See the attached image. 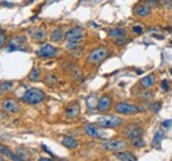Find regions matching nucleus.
<instances>
[{
	"label": "nucleus",
	"instance_id": "obj_1",
	"mask_svg": "<svg viewBox=\"0 0 172 161\" xmlns=\"http://www.w3.org/2000/svg\"><path fill=\"white\" fill-rule=\"evenodd\" d=\"M44 99H45V92L40 88H29L21 96V100L27 104H38Z\"/></svg>",
	"mask_w": 172,
	"mask_h": 161
},
{
	"label": "nucleus",
	"instance_id": "obj_2",
	"mask_svg": "<svg viewBox=\"0 0 172 161\" xmlns=\"http://www.w3.org/2000/svg\"><path fill=\"white\" fill-rule=\"evenodd\" d=\"M107 55H109V49H107V48H105V46L95 48V49L93 52H90V54L87 55L86 62L89 63V65H98L103 59H106Z\"/></svg>",
	"mask_w": 172,
	"mask_h": 161
},
{
	"label": "nucleus",
	"instance_id": "obj_3",
	"mask_svg": "<svg viewBox=\"0 0 172 161\" xmlns=\"http://www.w3.org/2000/svg\"><path fill=\"white\" fill-rule=\"evenodd\" d=\"M125 123L122 118H119L117 115H106L98 119L97 124L101 128H118L119 126Z\"/></svg>",
	"mask_w": 172,
	"mask_h": 161
},
{
	"label": "nucleus",
	"instance_id": "obj_4",
	"mask_svg": "<svg viewBox=\"0 0 172 161\" xmlns=\"http://www.w3.org/2000/svg\"><path fill=\"white\" fill-rule=\"evenodd\" d=\"M115 112L119 115H137L141 111V107L137 104H131L127 102H118L115 104Z\"/></svg>",
	"mask_w": 172,
	"mask_h": 161
},
{
	"label": "nucleus",
	"instance_id": "obj_5",
	"mask_svg": "<svg viewBox=\"0 0 172 161\" xmlns=\"http://www.w3.org/2000/svg\"><path fill=\"white\" fill-rule=\"evenodd\" d=\"M127 141L123 139H114V140H109L102 144V149L109 151V152H119V151H125L127 148Z\"/></svg>",
	"mask_w": 172,
	"mask_h": 161
},
{
	"label": "nucleus",
	"instance_id": "obj_6",
	"mask_svg": "<svg viewBox=\"0 0 172 161\" xmlns=\"http://www.w3.org/2000/svg\"><path fill=\"white\" fill-rule=\"evenodd\" d=\"M0 107H2V110L4 112H7V114H17L20 111V106H19L17 100H15L12 98L3 99L2 103H0Z\"/></svg>",
	"mask_w": 172,
	"mask_h": 161
},
{
	"label": "nucleus",
	"instance_id": "obj_7",
	"mask_svg": "<svg viewBox=\"0 0 172 161\" xmlns=\"http://www.w3.org/2000/svg\"><path fill=\"white\" fill-rule=\"evenodd\" d=\"M37 55L38 57H42V58H52V57H56L58 54V49L50 44H44L41 48L37 49Z\"/></svg>",
	"mask_w": 172,
	"mask_h": 161
},
{
	"label": "nucleus",
	"instance_id": "obj_8",
	"mask_svg": "<svg viewBox=\"0 0 172 161\" xmlns=\"http://www.w3.org/2000/svg\"><path fill=\"white\" fill-rule=\"evenodd\" d=\"M123 136H125L126 139H135V138H139V136L143 135V128L141 126H138V124H130V126H127L125 130H123Z\"/></svg>",
	"mask_w": 172,
	"mask_h": 161
},
{
	"label": "nucleus",
	"instance_id": "obj_9",
	"mask_svg": "<svg viewBox=\"0 0 172 161\" xmlns=\"http://www.w3.org/2000/svg\"><path fill=\"white\" fill-rule=\"evenodd\" d=\"M85 36V30L83 28L81 27H75V28H71L65 33V38L66 41H79V40L83 38Z\"/></svg>",
	"mask_w": 172,
	"mask_h": 161
},
{
	"label": "nucleus",
	"instance_id": "obj_10",
	"mask_svg": "<svg viewBox=\"0 0 172 161\" xmlns=\"http://www.w3.org/2000/svg\"><path fill=\"white\" fill-rule=\"evenodd\" d=\"M99 126L98 124H93V123H87L85 126V134L87 136H90V138H94V139H101V138H105V132H102L101 130L98 128Z\"/></svg>",
	"mask_w": 172,
	"mask_h": 161
},
{
	"label": "nucleus",
	"instance_id": "obj_11",
	"mask_svg": "<svg viewBox=\"0 0 172 161\" xmlns=\"http://www.w3.org/2000/svg\"><path fill=\"white\" fill-rule=\"evenodd\" d=\"M111 103H113V99H111L110 95H103L102 98L98 99V104H97V108L98 111L101 112H106L111 108Z\"/></svg>",
	"mask_w": 172,
	"mask_h": 161
},
{
	"label": "nucleus",
	"instance_id": "obj_12",
	"mask_svg": "<svg viewBox=\"0 0 172 161\" xmlns=\"http://www.w3.org/2000/svg\"><path fill=\"white\" fill-rule=\"evenodd\" d=\"M134 13L139 16V17H148L151 15V7H148L146 3L138 4V5H135V8H134Z\"/></svg>",
	"mask_w": 172,
	"mask_h": 161
},
{
	"label": "nucleus",
	"instance_id": "obj_13",
	"mask_svg": "<svg viewBox=\"0 0 172 161\" xmlns=\"http://www.w3.org/2000/svg\"><path fill=\"white\" fill-rule=\"evenodd\" d=\"M31 37L37 42H44L46 40V32H45V29H42L40 27L35 28V29L31 30Z\"/></svg>",
	"mask_w": 172,
	"mask_h": 161
},
{
	"label": "nucleus",
	"instance_id": "obj_14",
	"mask_svg": "<svg viewBox=\"0 0 172 161\" xmlns=\"http://www.w3.org/2000/svg\"><path fill=\"white\" fill-rule=\"evenodd\" d=\"M107 36L109 38H113V40H117V38H121V37H126L127 36V30L125 28H113L107 32Z\"/></svg>",
	"mask_w": 172,
	"mask_h": 161
},
{
	"label": "nucleus",
	"instance_id": "obj_15",
	"mask_svg": "<svg viewBox=\"0 0 172 161\" xmlns=\"http://www.w3.org/2000/svg\"><path fill=\"white\" fill-rule=\"evenodd\" d=\"M65 114H66V118H69V119L77 118V116L79 115V104H78V103L70 104V106L66 108Z\"/></svg>",
	"mask_w": 172,
	"mask_h": 161
},
{
	"label": "nucleus",
	"instance_id": "obj_16",
	"mask_svg": "<svg viewBox=\"0 0 172 161\" xmlns=\"http://www.w3.org/2000/svg\"><path fill=\"white\" fill-rule=\"evenodd\" d=\"M155 80H156V77H155V74H148L146 75V77H143L141 79V86L145 87V88H148V87H152L155 84Z\"/></svg>",
	"mask_w": 172,
	"mask_h": 161
},
{
	"label": "nucleus",
	"instance_id": "obj_17",
	"mask_svg": "<svg viewBox=\"0 0 172 161\" xmlns=\"http://www.w3.org/2000/svg\"><path fill=\"white\" fill-rule=\"evenodd\" d=\"M115 159L121 160V161H135L137 157L131 153V152H126V151H119L117 152V155H115Z\"/></svg>",
	"mask_w": 172,
	"mask_h": 161
},
{
	"label": "nucleus",
	"instance_id": "obj_18",
	"mask_svg": "<svg viewBox=\"0 0 172 161\" xmlns=\"http://www.w3.org/2000/svg\"><path fill=\"white\" fill-rule=\"evenodd\" d=\"M57 82H58V78L54 73H46L45 77H44V83L49 87H54L57 84Z\"/></svg>",
	"mask_w": 172,
	"mask_h": 161
},
{
	"label": "nucleus",
	"instance_id": "obj_19",
	"mask_svg": "<svg viewBox=\"0 0 172 161\" xmlns=\"http://www.w3.org/2000/svg\"><path fill=\"white\" fill-rule=\"evenodd\" d=\"M62 145L69 148V149H74V148L78 147V141L75 140L74 138H71V136H65V138L62 139Z\"/></svg>",
	"mask_w": 172,
	"mask_h": 161
},
{
	"label": "nucleus",
	"instance_id": "obj_20",
	"mask_svg": "<svg viewBox=\"0 0 172 161\" xmlns=\"http://www.w3.org/2000/svg\"><path fill=\"white\" fill-rule=\"evenodd\" d=\"M24 38L23 37H16L15 40H12L8 45V50L9 52H13V50H24L23 49V45H20V42H23Z\"/></svg>",
	"mask_w": 172,
	"mask_h": 161
},
{
	"label": "nucleus",
	"instance_id": "obj_21",
	"mask_svg": "<svg viewBox=\"0 0 172 161\" xmlns=\"http://www.w3.org/2000/svg\"><path fill=\"white\" fill-rule=\"evenodd\" d=\"M64 38V33L61 28H54L50 33V41L52 42H60Z\"/></svg>",
	"mask_w": 172,
	"mask_h": 161
},
{
	"label": "nucleus",
	"instance_id": "obj_22",
	"mask_svg": "<svg viewBox=\"0 0 172 161\" xmlns=\"http://www.w3.org/2000/svg\"><path fill=\"white\" fill-rule=\"evenodd\" d=\"M40 78H41V70L38 69V67H33L32 71L28 75V79L31 80V82H38Z\"/></svg>",
	"mask_w": 172,
	"mask_h": 161
},
{
	"label": "nucleus",
	"instance_id": "obj_23",
	"mask_svg": "<svg viewBox=\"0 0 172 161\" xmlns=\"http://www.w3.org/2000/svg\"><path fill=\"white\" fill-rule=\"evenodd\" d=\"M0 153L4 155L8 159H11V160H16L15 153H12V151L9 149V148H7L5 145H3V144H0Z\"/></svg>",
	"mask_w": 172,
	"mask_h": 161
},
{
	"label": "nucleus",
	"instance_id": "obj_24",
	"mask_svg": "<svg viewBox=\"0 0 172 161\" xmlns=\"http://www.w3.org/2000/svg\"><path fill=\"white\" fill-rule=\"evenodd\" d=\"M15 156H16V160H28V159H29L28 152L21 149V148H19V149L15 151Z\"/></svg>",
	"mask_w": 172,
	"mask_h": 161
},
{
	"label": "nucleus",
	"instance_id": "obj_25",
	"mask_svg": "<svg viewBox=\"0 0 172 161\" xmlns=\"http://www.w3.org/2000/svg\"><path fill=\"white\" fill-rule=\"evenodd\" d=\"M131 145H133L134 148H143L146 145L145 140L142 139V136H139V138H135V139H131Z\"/></svg>",
	"mask_w": 172,
	"mask_h": 161
},
{
	"label": "nucleus",
	"instance_id": "obj_26",
	"mask_svg": "<svg viewBox=\"0 0 172 161\" xmlns=\"http://www.w3.org/2000/svg\"><path fill=\"white\" fill-rule=\"evenodd\" d=\"M81 42H82V40H79V41H66L65 48L68 50H75L79 48V44Z\"/></svg>",
	"mask_w": 172,
	"mask_h": 161
},
{
	"label": "nucleus",
	"instance_id": "obj_27",
	"mask_svg": "<svg viewBox=\"0 0 172 161\" xmlns=\"http://www.w3.org/2000/svg\"><path fill=\"white\" fill-rule=\"evenodd\" d=\"M160 108H162V103H160V102H154V103L150 106L151 112H155V114H158V112L160 111Z\"/></svg>",
	"mask_w": 172,
	"mask_h": 161
},
{
	"label": "nucleus",
	"instance_id": "obj_28",
	"mask_svg": "<svg viewBox=\"0 0 172 161\" xmlns=\"http://www.w3.org/2000/svg\"><path fill=\"white\" fill-rule=\"evenodd\" d=\"M163 138H164V134H163V131H162V130H159V131L156 132V135H155V138H154V144L159 143Z\"/></svg>",
	"mask_w": 172,
	"mask_h": 161
},
{
	"label": "nucleus",
	"instance_id": "obj_29",
	"mask_svg": "<svg viewBox=\"0 0 172 161\" xmlns=\"http://www.w3.org/2000/svg\"><path fill=\"white\" fill-rule=\"evenodd\" d=\"M133 32L135 34H142L143 32H145V28H143L142 25H134L133 27Z\"/></svg>",
	"mask_w": 172,
	"mask_h": 161
},
{
	"label": "nucleus",
	"instance_id": "obj_30",
	"mask_svg": "<svg viewBox=\"0 0 172 161\" xmlns=\"http://www.w3.org/2000/svg\"><path fill=\"white\" fill-rule=\"evenodd\" d=\"M170 88H171L170 82H168L167 79H163V80H162V90H163V91H170Z\"/></svg>",
	"mask_w": 172,
	"mask_h": 161
},
{
	"label": "nucleus",
	"instance_id": "obj_31",
	"mask_svg": "<svg viewBox=\"0 0 172 161\" xmlns=\"http://www.w3.org/2000/svg\"><path fill=\"white\" fill-rule=\"evenodd\" d=\"M115 41V45H118V46H122V45H125V44L127 42V38L126 37H121V38H117V40H114Z\"/></svg>",
	"mask_w": 172,
	"mask_h": 161
},
{
	"label": "nucleus",
	"instance_id": "obj_32",
	"mask_svg": "<svg viewBox=\"0 0 172 161\" xmlns=\"http://www.w3.org/2000/svg\"><path fill=\"white\" fill-rule=\"evenodd\" d=\"M0 86H2L3 90H9L12 87V82H3V83H0Z\"/></svg>",
	"mask_w": 172,
	"mask_h": 161
},
{
	"label": "nucleus",
	"instance_id": "obj_33",
	"mask_svg": "<svg viewBox=\"0 0 172 161\" xmlns=\"http://www.w3.org/2000/svg\"><path fill=\"white\" fill-rule=\"evenodd\" d=\"M146 4H147L148 7H151V8H152V7H158V5H159V3L156 2V0H147Z\"/></svg>",
	"mask_w": 172,
	"mask_h": 161
},
{
	"label": "nucleus",
	"instance_id": "obj_34",
	"mask_svg": "<svg viewBox=\"0 0 172 161\" xmlns=\"http://www.w3.org/2000/svg\"><path fill=\"white\" fill-rule=\"evenodd\" d=\"M94 100H95V96H90L89 99H87V106L89 107H94Z\"/></svg>",
	"mask_w": 172,
	"mask_h": 161
},
{
	"label": "nucleus",
	"instance_id": "obj_35",
	"mask_svg": "<svg viewBox=\"0 0 172 161\" xmlns=\"http://www.w3.org/2000/svg\"><path fill=\"white\" fill-rule=\"evenodd\" d=\"M4 42H5V34L0 33V49H2V48H3Z\"/></svg>",
	"mask_w": 172,
	"mask_h": 161
},
{
	"label": "nucleus",
	"instance_id": "obj_36",
	"mask_svg": "<svg viewBox=\"0 0 172 161\" xmlns=\"http://www.w3.org/2000/svg\"><path fill=\"white\" fill-rule=\"evenodd\" d=\"M163 5L167 7V8H171L172 7V0H163Z\"/></svg>",
	"mask_w": 172,
	"mask_h": 161
},
{
	"label": "nucleus",
	"instance_id": "obj_37",
	"mask_svg": "<svg viewBox=\"0 0 172 161\" xmlns=\"http://www.w3.org/2000/svg\"><path fill=\"white\" fill-rule=\"evenodd\" d=\"M171 120H164V122H163V127L164 128H168V127H171Z\"/></svg>",
	"mask_w": 172,
	"mask_h": 161
},
{
	"label": "nucleus",
	"instance_id": "obj_38",
	"mask_svg": "<svg viewBox=\"0 0 172 161\" xmlns=\"http://www.w3.org/2000/svg\"><path fill=\"white\" fill-rule=\"evenodd\" d=\"M0 4H2V5H9V7H12V4L11 3H7V2H2Z\"/></svg>",
	"mask_w": 172,
	"mask_h": 161
},
{
	"label": "nucleus",
	"instance_id": "obj_39",
	"mask_svg": "<svg viewBox=\"0 0 172 161\" xmlns=\"http://www.w3.org/2000/svg\"><path fill=\"white\" fill-rule=\"evenodd\" d=\"M3 94V88H2V86H0V95Z\"/></svg>",
	"mask_w": 172,
	"mask_h": 161
},
{
	"label": "nucleus",
	"instance_id": "obj_40",
	"mask_svg": "<svg viewBox=\"0 0 172 161\" xmlns=\"http://www.w3.org/2000/svg\"><path fill=\"white\" fill-rule=\"evenodd\" d=\"M170 73H171V75H172V67H171V69H170Z\"/></svg>",
	"mask_w": 172,
	"mask_h": 161
},
{
	"label": "nucleus",
	"instance_id": "obj_41",
	"mask_svg": "<svg viewBox=\"0 0 172 161\" xmlns=\"http://www.w3.org/2000/svg\"><path fill=\"white\" fill-rule=\"evenodd\" d=\"M2 160H3V157H0V161H2Z\"/></svg>",
	"mask_w": 172,
	"mask_h": 161
}]
</instances>
